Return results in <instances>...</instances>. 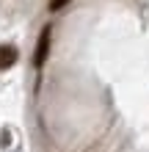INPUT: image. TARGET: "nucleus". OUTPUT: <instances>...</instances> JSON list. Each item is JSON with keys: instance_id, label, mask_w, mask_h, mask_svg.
I'll return each instance as SVG.
<instances>
[{"instance_id": "f257e3e1", "label": "nucleus", "mask_w": 149, "mask_h": 152, "mask_svg": "<svg viewBox=\"0 0 149 152\" xmlns=\"http://www.w3.org/2000/svg\"><path fill=\"white\" fill-rule=\"evenodd\" d=\"M50 39H52V31H50V25H47V28H41L39 42H36V53H33V66H36V69H41V66H44V61H47Z\"/></svg>"}, {"instance_id": "f03ea898", "label": "nucleus", "mask_w": 149, "mask_h": 152, "mask_svg": "<svg viewBox=\"0 0 149 152\" xmlns=\"http://www.w3.org/2000/svg\"><path fill=\"white\" fill-rule=\"evenodd\" d=\"M17 58H20V53H17L14 44H0V72L3 69H11L17 64Z\"/></svg>"}, {"instance_id": "7ed1b4c3", "label": "nucleus", "mask_w": 149, "mask_h": 152, "mask_svg": "<svg viewBox=\"0 0 149 152\" xmlns=\"http://www.w3.org/2000/svg\"><path fill=\"white\" fill-rule=\"evenodd\" d=\"M66 3H69V0H50V11H61Z\"/></svg>"}]
</instances>
